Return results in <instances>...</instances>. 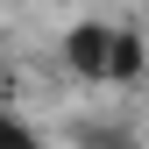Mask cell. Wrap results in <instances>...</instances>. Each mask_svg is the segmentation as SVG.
Masks as SVG:
<instances>
[{
  "label": "cell",
  "mask_w": 149,
  "mask_h": 149,
  "mask_svg": "<svg viewBox=\"0 0 149 149\" xmlns=\"http://www.w3.org/2000/svg\"><path fill=\"white\" fill-rule=\"evenodd\" d=\"M142 57H149V50H142L135 29H114V22H78V29H64V64L78 71V78H92V85L135 78Z\"/></svg>",
  "instance_id": "6da1fadb"
},
{
  "label": "cell",
  "mask_w": 149,
  "mask_h": 149,
  "mask_svg": "<svg viewBox=\"0 0 149 149\" xmlns=\"http://www.w3.org/2000/svg\"><path fill=\"white\" fill-rule=\"evenodd\" d=\"M0 149H43V135H36L14 107H0Z\"/></svg>",
  "instance_id": "7a4b0ae2"
}]
</instances>
